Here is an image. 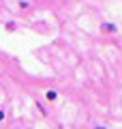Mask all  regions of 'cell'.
I'll list each match as a JSON object with an SVG mask.
<instances>
[{
    "label": "cell",
    "mask_w": 122,
    "mask_h": 129,
    "mask_svg": "<svg viewBox=\"0 0 122 129\" xmlns=\"http://www.w3.org/2000/svg\"><path fill=\"white\" fill-rule=\"evenodd\" d=\"M43 99H45L47 103H56V101L60 99V95L54 90V88H47V90H45V95H43Z\"/></svg>",
    "instance_id": "cell-2"
},
{
    "label": "cell",
    "mask_w": 122,
    "mask_h": 129,
    "mask_svg": "<svg viewBox=\"0 0 122 129\" xmlns=\"http://www.w3.org/2000/svg\"><path fill=\"white\" fill-rule=\"evenodd\" d=\"M15 28H17V24H15V22H7V30H9V32H13Z\"/></svg>",
    "instance_id": "cell-4"
},
{
    "label": "cell",
    "mask_w": 122,
    "mask_h": 129,
    "mask_svg": "<svg viewBox=\"0 0 122 129\" xmlns=\"http://www.w3.org/2000/svg\"><path fill=\"white\" fill-rule=\"evenodd\" d=\"M19 7L22 9H28V0H19Z\"/></svg>",
    "instance_id": "cell-5"
},
{
    "label": "cell",
    "mask_w": 122,
    "mask_h": 129,
    "mask_svg": "<svg viewBox=\"0 0 122 129\" xmlns=\"http://www.w3.org/2000/svg\"><path fill=\"white\" fill-rule=\"evenodd\" d=\"M34 106H36V108H39V112H43V116H47V108H45V106H43V103H41V101H39V99H36V101H34Z\"/></svg>",
    "instance_id": "cell-3"
},
{
    "label": "cell",
    "mask_w": 122,
    "mask_h": 129,
    "mask_svg": "<svg viewBox=\"0 0 122 129\" xmlns=\"http://www.w3.org/2000/svg\"><path fill=\"white\" fill-rule=\"evenodd\" d=\"M101 32H103V35H116L118 26L113 22H103V24H101Z\"/></svg>",
    "instance_id": "cell-1"
},
{
    "label": "cell",
    "mask_w": 122,
    "mask_h": 129,
    "mask_svg": "<svg viewBox=\"0 0 122 129\" xmlns=\"http://www.w3.org/2000/svg\"><path fill=\"white\" fill-rule=\"evenodd\" d=\"M5 118H7V112H5V110H0V123H2Z\"/></svg>",
    "instance_id": "cell-6"
},
{
    "label": "cell",
    "mask_w": 122,
    "mask_h": 129,
    "mask_svg": "<svg viewBox=\"0 0 122 129\" xmlns=\"http://www.w3.org/2000/svg\"><path fill=\"white\" fill-rule=\"evenodd\" d=\"M92 129H109V127H99V125H96V127H92Z\"/></svg>",
    "instance_id": "cell-7"
}]
</instances>
